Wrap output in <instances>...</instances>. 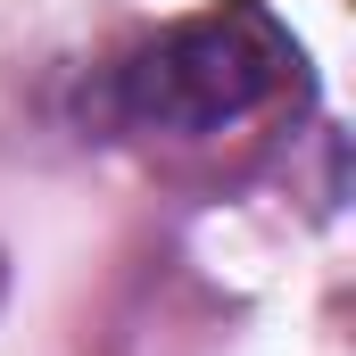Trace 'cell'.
<instances>
[{"mask_svg": "<svg viewBox=\"0 0 356 356\" xmlns=\"http://www.w3.org/2000/svg\"><path fill=\"white\" fill-rule=\"evenodd\" d=\"M290 67H298V42L282 33V17L257 0H224L207 17L166 25L149 50H133L116 75V99L149 133H216V124L257 116L290 83Z\"/></svg>", "mask_w": 356, "mask_h": 356, "instance_id": "6da1fadb", "label": "cell"}]
</instances>
